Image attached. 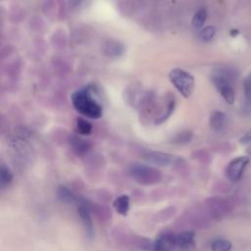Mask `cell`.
Here are the masks:
<instances>
[{"label":"cell","mask_w":251,"mask_h":251,"mask_svg":"<svg viewBox=\"0 0 251 251\" xmlns=\"http://www.w3.org/2000/svg\"><path fill=\"white\" fill-rule=\"evenodd\" d=\"M114 207L121 215L126 216L129 209V198L127 195H122L118 197L114 202Z\"/></svg>","instance_id":"cell-14"},{"label":"cell","mask_w":251,"mask_h":251,"mask_svg":"<svg viewBox=\"0 0 251 251\" xmlns=\"http://www.w3.org/2000/svg\"><path fill=\"white\" fill-rule=\"evenodd\" d=\"M58 196L65 203H74L75 201V195L66 186H60L58 188Z\"/></svg>","instance_id":"cell-18"},{"label":"cell","mask_w":251,"mask_h":251,"mask_svg":"<svg viewBox=\"0 0 251 251\" xmlns=\"http://www.w3.org/2000/svg\"><path fill=\"white\" fill-rule=\"evenodd\" d=\"M243 94H244V102L242 105L243 112L245 114L251 113V75L246 76L243 80Z\"/></svg>","instance_id":"cell-13"},{"label":"cell","mask_w":251,"mask_h":251,"mask_svg":"<svg viewBox=\"0 0 251 251\" xmlns=\"http://www.w3.org/2000/svg\"><path fill=\"white\" fill-rule=\"evenodd\" d=\"M237 77L236 70L227 67L215 69L212 75V81L219 93L228 104H233L235 100V92L232 83Z\"/></svg>","instance_id":"cell-2"},{"label":"cell","mask_w":251,"mask_h":251,"mask_svg":"<svg viewBox=\"0 0 251 251\" xmlns=\"http://www.w3.org/2000/svg\"><path fill=\"white\" fill-rule=\"evenodd\" d=\"M70 144L73 150L78 155L85 154L91 148V143L88 140L77 135H72L70 137Z\"/></svg>","instance_id":"cell-11"},{"label":"cell","mask_w":251,"mask_h":251,"mask_svg":"<svg viewBox=\"0 0 251 251\" xmlns=\"http://www.w3.org/2000/svg\"><path fill=\"white\" fill-rule=\"evenodd\" d=\"M248 163H249V157L247 156L236 157L232 161H230L226 169V176L227 179L232 182L238 181L241 178L243 172L246 166L248 165Z\"/></svg>","instance_id":"cell-5"},{"label":"cell","mask_w":251,"mask_h":251,"mask_svg":"<svg viewBox=\"0 0 251 251\" xmlns=\"http://www.w3.org/2000/svg\"><path fill=\"white\" fill-rule=\"evenodd\" d=\"M206 19H207L206 9L202 8V9L197 10L196 13L193 15V18H192V21H191L192 26L195 27V28H201L204 25Z\"/></svg>","instance_id":"cell-16"},{"label":"cell","mask_w":251,"mask_h":251,"mask_svg":"<svg viewBox=\"0 0 251 251\" xmlns=\"http://www.w3.org/2000/svg\"><path fill=\"white\" fill-rule=\"evenodd\" d=\"M176 234L165 233L159 236L152 245L154 251H173L176 248Z\"/></svg>","instance_id":"cell-7"},{"label":"cell","mask_w":251,"mask_h":251,"mask_svg":"<svg viewBox=\"0 0 251 251\" xmlns=\"http://www.w3.org/2000/svg\"><path fill=\"white\" fill-rule=\"evenodd\" d=\"M169 78L171 83L184 98L191 96L195 87V79L190 73L176 68L170 72Z\"/></svg>","instance_id":"cell-3"},{"label":"cell","mask_w":251,"mask_h":251,"mask_svg":"<svg viewBox=\"0 0 251 251\" xmlns=\"http://www.w3.org/2000/svg\"><path fill=\"white\" fill-rule=\"evenodd\" d=\"M211 248L213 251H229L231 249V243L226 239L219 238L212 242Z\"/></svg>","instance_id":"cell-19"},{"label":"cell","mask_w":251,"mask_h":251,"mask_svg":"<svg viewBox=\"0 0 251 251\" xmlns=\"http://www.w3.org/2000/svg\"><path fill=\"white\" fill-rule=\"evenodd\" d=\"M246 153H247L249 156H251V145L246 149Z\"/></svg>","instance_id":"cell-26"},{"label":"cell","mask_w":251,"mask_h":251,"mask_svg":"<svg viewBox=\"0 0 251 251\" xmlns=\"http://www.w3.org/2000/svg\"><path fill=\"white\" fill-rule=\"evenodd\" d=\"M216 33V28L212 25H208L203 27L200 32H199V37L202 41L204 42H209L210 40L213 39V37L215 36Z\"/></svg>","instance_id":"cell-21"},{"label":"cell","mask_w":251,"mask_h":251,"mask_svg":"<svg viewBox=\"0 0 251 251\" xmlns=\"http://www.w3.org/2000/svg\"><path fill=\"white\" fill-rule=\"evenodd\" d=\"M71 101L75 111L84 117L95 120L102 116V107L93 98L89 86L75 90L71 96Z\"/></svg>","instance_id":"cell-1"},{"label":"cell","mask_w":251,"mask_h":251,"mask_svg":"<svg viewBox=\"0 0 251 251\" xmlns=\"http://www.w3.org/2000/svg\"><path fill=\"white\" fill-rule=\"evenodd\" d=\"M130 176L141 184H153L161 179V172L143 164H132L129 167Z\"/></svg>","instance_id":"cell-4"},{"label":"cell","mask_w":251,"mask_h":251,"mask_svg":"<svg viewBox=\"0 0 251 251\" xmlns=\"http://www.w3.org/2000/svg\"><path fill=\"white\" fill-rule=\"evenodd\" d=\"M75 127H76V131L81 134V135H88L91 133L92 131V125L86 121L85 119L78 117L75 120Z\"/></svg>","instance_id":"cell-15"},{"label":"cell","mask_w":251,"mask_h":251,"mask_svg":"<svg viewBox=\"0 0 251 251\" xmlns=\"http://www.w3.org/2000/svg\"><path fill=\"white\" fill-rule=\"evenodd\" d=\"M77 211L79 214V217L81 219V222L83 224V226L86 230V233L91 236L93 234V224L90 216V208L87 202L80 201L77 207Z\"/></svg>","instance_id":"cell-8"},{"label":"cell","mask_w":251,"mask_h":251,"mask_svg":"<svg viewBox=\"0 0 251 251\" xmlns=\"http://www.w3.org/2000/svg\"><path fill=\"white\" fill-rule=\"evenodd\" d=\"M209 124L214 131H224L227 126V117L224 112L214 111L209 118Z\"/></svg>","instance_id":"cell-9"},{"label":"cell","mask_w":251,"mask_h":251,"mask_svg":"<svg viewBox=\"0 0 251 251\" xmlns=\"http://www.w3.org/2000/svg\"><path fill=\"white\" fill-rule=\"evenodd\" d=\"M175 107H176V101L175 99H171L168 106H167V111L166 113H164L162 116H160L157 120H156V124H162L164 123L173 113H174V110H175Z\"/></svg>","instance_id":"cell-22"},{"label":"cell","mask_w":251,"mask_h":251,"mask_svg":"<svg viewBox=\"0 0 251 251\" xmlns=\"http://www.w3.org/2000/svg\"><path fill=\"white\" fill-rule=\"evenodd\" d=\"M125 51L124 45L116 40H108L103 46V53L111 58L120 57Z\"/></svg>","instance_id":"cell-10"},{"label":"cell","mask_w":251,"mask_h":251,"mask_svg":"<svg viewBox=\"0 0 251 251\" xmlns=\"http://www.w3.org/2000/svg\"><path fill=\"white\" fill-rule=\"evenodd\" d=\"M84 0H69V7L71 9H75L78 7Z\"/></svg>","instance_id":"cell-24"},{"label":"cell","mask_w":251,"mask_h":251,"mask_svg":"<svg viewBox=\"0 0 251 251\" xmlns=\"http://www.w3.org/2000/svg\"><path fill=\"white\" fill-rule=\"evenodd\" d=\"M237 33H238V31H237L236 29H232V30L230 31V34H232V36H235Z\"/></svg>","instance_id":"cell-25"},{"label":"cell","mask_w":251,"mask_h":251,"mask_svg":"<svg viewBox=\"0 0 251 251\" xmlns=\"http://www.w3.org/2000/svg\"><path fill=\"white\" fill-rule=\"evenodd\" d=\"M142 158L151 164L162 166V167L169 166L174 161V156H172L171 154L159 152V151H152V150L145 151L142 154Z\"/></svg>","instance_id":"cell-6"},{"label":"cell","mask_w":251,"mask_h":251,"mask_svg":"<svg viewBox=\"0 0 251 251\" xmlns=\"http://www.w3.org/2000/svg\"><path fill=\"white\" fill-rule=\"evenodd\" d=\"M192 137H193V133L190 130H184L175 135L172 139V142L176 144H185V143H188L192 139Z\"/></svg>","instance_id":"cell-20"},{"label":"cell","mask_w":251,"mask_h":251,"mask_svg":"<svg viewBox=\"0 0 251 251\" xmlns=\"http://www.w3.org/2000/svg\"><path fill=\"white\" fill-rule=\"evenodd\" d=\"M176 248L186 250L194 245V233L192 231H183L176 235Z\"/></svg>","instance_id":"cell-12"},{"label":"cell","mask_w":251,"mask_h":251,"mask_svg":"<svg viewBox=\"0 0 251 251\" xmlns=\"http://www.w3.org/2000/svg\"><path fill=\"white\" fill-rule=\"evenodd\" d=\"M240 142L243 144H249L251 143V131L246 132L241 138H240Z\"/></svg>","instance_id":"cell-23"},{"label":"cell","mask_w":251,"mask_h":251,"mask_svg":"<svg viewBox=\"0 0 251 251\" xmlns=\"http://www.w3.org/2000/svg\"><path fill=\"white\" fill-rule=\"evenodd\" d=\"M13 180V174L11 173V171L9 170L8 167H6L4 164L1 165V169H0V182H1V187L5 188L8 185H10V183Z\"/></svg>","instance_id":"cell-17"}]
</instances>
